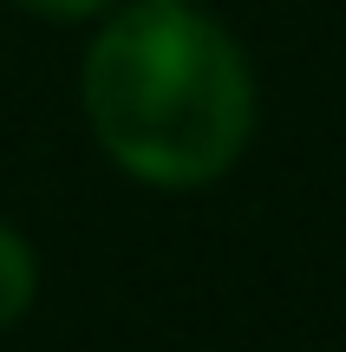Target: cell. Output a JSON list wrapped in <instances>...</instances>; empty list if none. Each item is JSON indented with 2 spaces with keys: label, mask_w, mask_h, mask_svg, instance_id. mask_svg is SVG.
<instances>
[{
  "label": "cell",
  "mask_w": 346,
  "mask_h": 352,
  "mask_svg": "<svg viewBox=\"0 0 346 352\" xmlns=\"http://www.w3.org/2000/svg\"><path fill=\"white\" fill-rule=\"evenodd\" d=\"M85 111L138 183L203 189L255 124L248 59L190 0H138L85 52Z\"/></svg>",
  "instance_id": "6da1fadb"
},
{
  "label": "cell",
  "mask_w": 346,
  "mask_h": 352,
  "mask_svg": "<svg viewBox=\"0 0 346 352\" xmlns=\"http://www.w3.org/2000/svg\"><path fill=\"white\" fill-rule=\"evenodd\" d=\"M26 300H33V254H26V241L0 222V327L20 320Z\"/></svg>",
  "instance_id": "7a4b0ae2"
},
{
  "label": "cell",
  "mask_w": 346,
  "mask_h": 352,
  "mask_svg": "<svg viewBox=\"0 0 346 352\" xmlns=\"http://www.w3.org/2000/svg\"><path fill=\"white\" fill-rule=\"evenodd\" d=\"M26 13H46V20H85V13H98L105 0H20Z\"/></svg>",
  "instance_id": "3957f363"
}]
</instances>
